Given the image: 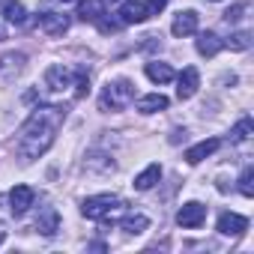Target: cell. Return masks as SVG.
<instances>
[{
	"mask_svg": "<svg viewBox=\"0 0 254 254\" xmlns=\"http://www.w3.org/2000/svg\"><path fill=\"white\" fill-rule=\"evenodd\" d=\"M147 78L153 84H168V81H174V69L168 63H147Z\"/></svg>",
	"mask_w": 254,
	"mask_h": 254,
	"instance_id": "e0dca14e",
	"label": "cell"
},
{
	"mask_svg": "<svg viewBox=\"0 0 254 254\" xmlns=\"http://www.w3.org/2000/svg\"><path fill=\"white\" fill-rule=\"evenodd\" d=\"M63 3H69V0H63Z\"/></svg>",
	"mask_w": 254,
	"mask_h": 254,
	"instance_id": "f1b7e54d",
	"label": "cell"
},
{
	"mask_svg": "<svg viewBox=\"0 0 254 254\" xmlns=\"http://www.w3.org/2000/svg\"><path fill=\"white\" fill-rule=\"evenodd\" d=\"M203 221H206V206L197 203V200L180 206V212H177V224L180 227H200Z\"/></svg>",
	"mask_w": 254,
	"mask_h": 254,
	"instance_id": "277c9868",
	"label": "cell"
},
{
	"mask_svg": "<svg viewBox=\"0 0 254 254\" xmlns=\"http://www.w3.org/2000/svg\"><path fill=\"white\" fill-rule=\"evenodd\" d=\"M165 108H168V96H162V93H150L138 102L141 114H156V111H165Z\"/></svg>",
	"mask_w": 254,
	"mask_h": 254,
	"instance_id": "ac0fdd59",
	"label": "cell"
},
{
	"mask_svg": "<svg viewBox=\"0 0 254 254\" xmlns=\"http://www.w3.org/2000/svg\"><path fill=\"white\" fill-rule=\"evenodd\" d=\"M197 30V12H191V9H186V12H180L177 18H174V24H171V33L174 36H191Z\"/></svg>",
	"mask_w": 254,
	"mask_h": 254,
	"instance_id": "8fae6325",
	"label": "cell"
},
{
	"mask_svg": "<svg viewBox=\"0 0 254 254\" xmlns=\"http://www.w3.org/2000/svg\"><path fill=\"white\" fill-rule=\"evenodd\" d=\"M221 48H224V42H221L215 33H209V30H206V33H200V36H197V54H200V57H215Z\"/></svg>",
	"mask_w": 254,
	"mask_h": 254,
	"instance_id": "9a60e30c",
	"label": "cell"
},
{
	"mask_svg": "<svg viewBox=\"0 0 254 254\" xmlns=\"http://www.w3.org/2000/svg\"><path fill=\"white\" fill-rule=\"evenodd\" d=\"M33 200H36V191L30 186H15L9 191V209H12V215H24L33 206Z\"/></svg>",
	"mask_w": 254,
	"mask_h": 254,
	"instance_id": "5b68a950",
	"label": "cell"
},
{
	"mask_svg": "<svg viewBox=\"0 0 254 254\" xmlns=\"http://www.w3.org/2000/svg\"><path fill=\"white\" fill-rule=\"evenodd\" d=\"M251 132H254V123H251V117H242L233 129H230V141L233 144H242V141H248L251 138Z\"/></svg>",
	"mask_w": 254,
	"mask_h": 254,
	"instance_id": "d6986e66",
	"label": "cell"
},
{
	"mask_svg": "<svg viewBox=\"0 0 254 254\" xmlns=\"http://www.w3.org/2000/svg\"><path fill=\"white\" fill-rule=\"evenodd\" d=\"M3 18H6L9 24H24V21H27V9H24L21 3H15V0H9V3L3 6Z\"/></svg>",
	"mask_w": 254,
	"mask_h": 254,
	"instance_id": "7402d4cb",
	"label": "cell"
},
{
	"mask_svg": "<svg viewBox=\"0 0 254 254\" xmlns=\"http://www.w3.org/2000/svg\"><path fill=\"white\" fill-rule=\"evenodd\" d=\"M159 180H162V168H159V165H150L147 171H141V174L135 177V183H132V186H135L138 191H150Z\"/></svg>",
	"mask_w": 254,
	"mask_h": 254,
	"instance_id": "2e32d148",
	"label": "cell"
},
{
	"mask_svg": "<svg viewBox=\"0 0 254 254\" xmlns=\"http://www.w3.org/2000/svg\"><path fill=\"white\" fill-rule=\"evenodd\" d=\"M75 75H78V69H66V66H51L48 72H45V84H48V90H66V87H72V81H75Z\"/></svg>",
	"mask_w": 254,
	"mask_h": 254,
	"instance_id": "ba28073f",
	"label": "cell"
},
{
	"mask_svg": "<svg viewBox=\"0 0 254 254\" xmlns=\"http://www.w3.org/2000/svg\"><path fill=\"white\" fill-rule=\"evenodd\" d=\"M63 120H66V108L63 105H39L27 117V123L21 126L18 141H15V153L24 162H33V159L45 156L48 147L57 138V129L63 126Z\"/></svg>",
	"mask_w": 254,
	"mask_h": 254,
	"instance_id": "6da1fadb",
	"label": "cell"
},
{
	"mask_svg": "<svg viewBox=\"0 0 254 254\" xmlns=\"http://www.w3.org/2000/svg\"><path fill=\"white\" fill-rule=\"evenodd\" d=\"M251 180H254V171H251V168H245V171H242V177H239V191H242L245 197H251V194H254V183H251Z\"/></svg>",
	"mask_w": 254,
	"mask_h": 254,
	"instance_id": "603a6c76",
	"label": "cell"
},
{
	"mask_svg": "<svg viewBox=\"0 0 254 254\" xmlns=\"http://www.w3.org/2000/svg\"><path fill=\"white\" fill-rule=\"evenodd\" d=\"M177 84H180V87H177V96H180V99H191V96L197 93V87H200V75H197V69H194V66H186L183 75L177 78Z\"/></svg>",
	"mask_w": 254,
	"mask_h": 254,
	"instance_id": "9c48e42d",
	"label": "cell"
},
{
	"mask_svg": "<svg viewBox=\"0 0 254 254\" xmlns=\"http://www.w3.org/2000/svg\"><path fill=\"white\" fill-rule=\"evenodd\" d=\"M120 227H123L126 233H144V230L150 227V218H147V215H126V218L120 221Z\"/></svg>",
	"mask_w": 254,
	"mask_h": 254,
	"instance_id": "44dd1931",
	"label": "cell"
},
{
	"mask_svg": "<svg viewBox=\"0 0 254 254\" xmlns=\"http://www.w3.org/2000/svg\"><path fill=\"white\" fill-rule=\"evenodd\" d=\"M248 230V218L239 212H221L218 215V233L221 236H242Z\"/></svg>",
	"mask_w": 254,
	"mask_h": 254,
	"instance_id": "8992f818",
	"label": "cell"
},
{
	"mask_svg": "<svg viewBox=\"0 0 254 254\" xmlns=\"http://www.w3.org/2000/svg\"><path fill=\"white\" fill-rule=\"evenodd\" d=\"M3 39H6V30H3V27H0V42H3Z\"/></svg>",
	"mask_w": 254,
	"mask_h": 254,
	"instance_id": "4316f807",
	"label": "cell"
},
{
	"mask_svg": "<svg viewBox=\"0 0 254 254\" xmlns=\"http://www.w3.org/2000/svg\"><path fill=\"white\" fill-rule=\"evenodd\" d=\"M39 27H42L45 33H51V36H63V33L69 30V18L60 15V12H42Z\"/></svg>",
	"mask_w": 254,
	"mask_h": 254,
	"instance_id": "30bf717a",
	"label": "cell"
},
{
	"mask_svg": "<svg viewBox=\"0 0 254 254\" xmlns=\"http://www.w3.org/2000/svg\"><path fill=\"white\" fill-rule=\"evenodd\" d=\"M221 147V141L218 138H209V141H200V144H194L191 150H186V162L189 165H197V162H203V159H209L215 150Z\"/></svg>",
	"mask_w": 254,
	"mask_h": 254,
	"instance_id": "7c38bea8",
	"label": "cell"
},
{
	"mask_svg": "<svg viewBox=\"0 0 254 254\" xmlns=\"http://www.w3.org/2000/svg\"><path fill=\"white\" fill-rule=\"evenodd\" d=\"M227 45H230V48H233V51H245V48H248V45H251V39H248V33H245V30H242V33H233V36H230V39H227Z\"/></svg>",
	"mask_w": 254,
	"mask_h": 254,
	"instance_id": "cb8c5ba5",
	"label": "cell"
},
{
	"mask_svg": "<svg viewBox=\"0 0 254 254\" xmlns=\"http://www.w3.org/2000/svg\"><path fill=\"white\" fill-rule=\"evenodd\" d=\"M108 12H105V0H81L78 3V18L81 21H99V18H105Z\"/></svg>",
	"mask_w": 254,
	"mask_h": 254,
	"instance_id": "5bb4252c",
	"label": "cell"
},
{
	"mask_svg": "<svg viewBox=\"0 0 254 254\" xmlns=\"http://www.w3.org/2000/svg\"><path fill=\"white\" fill-rule=\"evenodd\" d=\"M123 209H126V203H123L117 194H96V197H87L84 206H81V212H84L87 218H93V221L114 218V215L123 212Z\"/></svg>",
	"mask_w": 254,
	"mask_h": 254,
	"instance_id": "3957f363",
	"label": "cell"
},
{
	"mask_svg": "<svg viewBox=\"0 0 254 254\" xmlns=\"http://www.w3.org/2000/svg\"><path fill=\"white\" fill-rule=\"evenodd\" d=\"M117 15H120V24H144L150 18V12H147V6L141 0H126Z\"/></svg>",
	"mask_w": 254,
	"mask_h": 254,
	"instance_id": "52a82bcc",
	"label": "cell"
},
{
	"mask_svg": "<svg viewBox=\"0 0 254 254\" xmlns=\"http://www.w3.org/2000/svg\"><path fill=\"white\" fill-rule=\"evenodd\" d=\"M165 6H168V0H147V12L150 15H159Z\"/></svg>",
	"mask_w": 254,
	"mask_h": 254,
	"instance_id": "d4e9b609",
	"label": "cell"
},
{
	"mask_svg": "<svg viewBox=\"0 0 254 254\" xmlns=\"http://www.w3.org/2000/svg\"><path fill=\"white\" fill-rule=\"evenodd\" d=\"M24 69V54H3L0 57V75H12V72H21Z\"/></svg>",
	"mask_w": 254,
	"mask_h": 254,
	"instance_id": "ffe728a7",
	"label": "cell"
},
{
	"mask_svg": "<svg viewBox=\"0 0 254 254\" xmlns=\"http://www.w3.org/2000/svg\"><path fill=\"white\" fill-rule=\"evenodd\" d=\"M132 99H135V87H132V81L120 78V81H108V84H105L99 105H102V111H120V108L129 105Z\"/></svg>",
	"mask_w": 254,
	"mask_h": 254,
	"instance_id": "7a4b0ae2",
	"label": "cell"
},
{
	"mask_svg": "<svg viewBox=\"0 0 254 254\" xmlns=\"http://www.w3.org/2000/svg\"><path fill=\"white\" fill-rule=\"evenodd\" d=\"M3 239H6V233H3V230H0V245H3Z\"/></svg>",
	"mask_w": 254,
	"mask_h": 254,
	"instance_id": "83f0119b",
	"label": "cell"
},
{
	"mask_svg": "<svg viewBox=\"0 0 254 254\" xmlns=\"http://www.w3.org/2000/svg\"><path fill=\"white\" fill-rule=\"evenodd\" d=\"M224 18H227V21H239V18H242V3H236L233 9H227Z\"/></svg>",
	"mask_w": 254,
	"mask_h": 254,
	"instance_id": "484cf974",
	"label": "cell"
},
{
	"mask_svg": "<svg viewBox=\"0 0 254 254\" xmlns=\"http://www.w3.org/2000/svg\"><path fill=\"white\" fill-rule=\"evenodd\" d=\"M36 230H39L42 236H54V233L60 230V212H57L54 206H45L42 215L36 218Z\"/></svg>",
	"mask_w": 254,
	"mask_h": 254,
	"instance_id": "4fadbf2b",
	"label": "cell"
}]
</instances>
